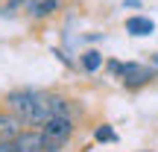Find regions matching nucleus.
I'll list each match as a JSON object with an SVG mask.
<instances>
[{"label": "nucleus", "mask_w": 158, "mask_h": 152, "mask_svg": "<svg viewBox=\"0 0 158 152\" xmlns=\"http://www.w3.org/2000/svg\"><path fill=\"white\" fill-rule=\"evenodd\" d=\"M41 135H44V149L47 152H59L68 143V138L73 135V117L70 114H53L44 123Z\"/></svg>", "instance_id": "obj_1"}, {"label": "nucleus", "mask_w": 158, "mask_h": 152, "mask_svg": "<svg viewBox=\"0 0 158 152\" xmlns=\"http://www.w3.org/2000/svg\"><path fill=\"white\" fill-rule=\"evenodd\" d=\"M120 82L126 85V88H141V85H147L149 79H152V70L147 68V64H138V62H126L120 64Z\"/></svg>", "instance_id": "obj_2"}, {"label": "nucleus", "mask_w": 158, "mask_h": 152, "mask_svg": "<svg viewBox=\"0 0 158 152\" xmlns=\"http://www.w3.org/2000/svg\"><path fill=\"white\" fill-rule=\"evenodd\" d=\"M15 141H18V146H21V152H47V149H44V135L35 132V129L18 132Z\"/></svg>", "instance_id": "obj_3"}, {"label": "nucleus", "mask_w": 158, "mask_h": 152, "mask_svg": "<svg viewBox=\"0 0 158 152\" xmlns=\"http://www.w3.org/2000/svg\"><path fill=\"white\" fill-rule=\"evenodd\" d=\"M126 32L129 35H149V32H155V23L143 15H135V18L126 21Z\"/></svg>", "instance_id": "obj_4"}, {"label": "nucleus", "mask_w": 158, "mask_h": 152, "mask_svg": "<svg viewBox=\"0 0 158 152\" xmlns=\"http://www.w3.org/2000/svg\"><path fill=\"white\" fill-rule=\"evenodd\" d=\"M18 138V117L15 114H0V141Z\"/></svg>", "instance_id": "obj_5"}, {"label": "nucleus", "mask_w": 158, "mask_h": 152, "mask_svg": "<svg viewBox=\"0 0 158 152\" xmlns=\"http://www.w3.org/2000/svg\"><path fill=\"white\" fill-rule=\"evenodd\" d=\"M59 9V0H41V3H32V18H47Z\"/></svg>", "instance_id": "obj_6"}, {"label": "nucleus", "mask_w": 158, "mask_h": 152, "mask_svg": "<svg viewBox=\"0 0 158 152\" xmlns=\"http://www.w3.org/2000/svg\"><path fill=\"white\" fill-rule=\"evenodd\" d=\"M100 64H102V56H100L97 50H88V53L82 56V68L88 70V73H94V70L100 68Z\"/></svg>", "instance_id": "obj_7"}, {"label": "nucleus", "mask_w": 158, "mask_h": 152, "mask_svg": "<svg viewBox=\"0 0 158 152\" xmlns=\"http://www.w3.org/2000/svg\"><path fill=\"white\" fill-rule=\"evenodd\" d=\"M97 141H106V143H114V141H117V135H114V132L108 129V126H100V129H97Z\"/></svg>", "instance_id": "obj_8"}, {"label": "nucleus", "mask_w": 158, "mask_h": 152, "mask_svg": "<svg viewBox=\"0 0 158 152\" xmlns=\"http://www.w3.org/2000/svg\"><path fill=\"white\" fill-rule=\"evenodd\" d=\"M0 152H21V146H18L15 138L12 141H0Z\"/></svg>", "instance_id": "obj_9"}, {"label": "nucleus", "mask_w": 158, "mask_h": 152, "mask_svg": "<svg viewBox=\"0 0 158 152\" xmlns=\"http://www.w3.org/2000/svg\"><path fill=\"white\" fill-rule=\"evenodd\" d=\"M23 3H27V0H9V3H6V12H18Z\"/></svg>", "instance_id": "obj_10"}, {"label": "nucleus", "mask_w": 158, "mask_h": 152, "mask_svg": "<svg viewBox=\"0 0 158 152\" xmlns=\"http://www.w3.org/2000/svg\"><path fill=\"white\" fill-rule=\"evenodd\" d=\"M108 70H111V73L117 76V73H120V62H108Z\"/></svg>", "instance_id": "obj_11"}, {"label": "nucleus", "mask_w": 158, "mask_h": 152, "mask_svg": "<svg viewBox=\"0 0 158 152\" xmlns=\"http://www.w3.org/2000/svg\"><path fill=\"white\" fill-rule=\"evenodd\" d=\"M126 6H141V0H126Z\"/></svg>", "instance_id": "obj_12"}]
</instances>
